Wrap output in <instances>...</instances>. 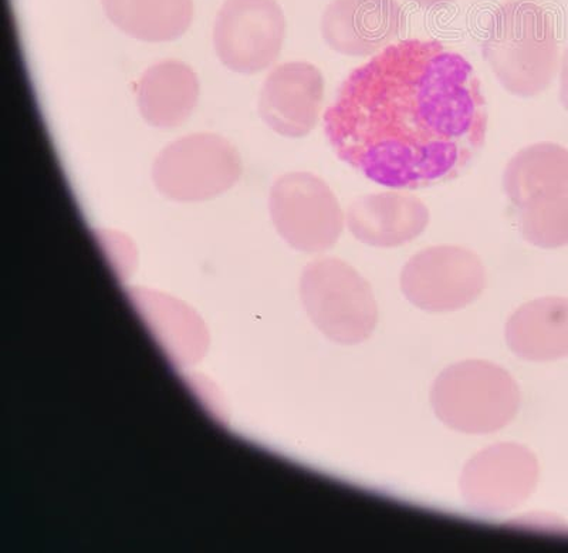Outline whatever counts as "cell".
I'll return each instance as SVG.
<instances>
[{
  "label": "cell",
  "mask_w": 568,
  "mask_h": 553,
  "mask_svg": "<svg viewBox=\"0 0 568 553\" xmlns=\"http://www.w3.org/2000/svg\"><path fill=\"white\" fill-rule=\"evenodd\" d=\"M488 125L474 66L423 39L389 44L354 69L324 114L338 159L398 191L458 180L484 150Z\"/></svg>",
  "instance_id": "1"
},
{
  "label": "cell",
  "mask_w": 568,
  "mask_h": 553,
  "mask_svg": "<svg viewBox=\"0 0 568 553\" xmlns=\"http://www.w3.org/2000/svg\"><path fill=\"white\" fill-rule=\"evenodd\" d=\"M481 54L510 94H541L559 70V43L549 12L532 0L505 3L491 14Z\"/></svg>",
  "instance_id": "2"
},
{
  "label": "cell",
  "mask_w": 568,
  "mask_h": 553,
  "mask_svg": "<svg viewBox=\"0 0 568 553\" xmlns=\"http://www.w3.org/2000/svg\"><path fill=\"white\" fill-rule=\"evenodd\" d=\"M430 403L448 428L466 434H490L516 418L520 392L505 369L485 360H466L438 375Z\"/></svg>",
  "instance_id": "3"
},
{
  "label": "cell",
  "mask_w": 568,
  "mask_h": 553,
  "mask_svg": "<svg viewBox=\"0 0 568 553\" xmlns=\"http://www.w3.org/2000/svg\"><path fill=\"white\" fill-rule=\"evenodd\" d=\"M302 296L314 323L334 342L358 344L372 336L378 319L373 289L342 259H318L304 269Z\"/></svg>",
  "instance_id": "4"
},
{
  "label": "cell",
  "mask_w": 568,
  "mask_h": 553,
  "mask_svg": "<svg viewBox=\"0 0 568 553\" xmlns=\"http://www.w3.org/2000/svg\"><path fill=\"white\" fill-rule=\"evenodd\" d=\"M242 160L230 141L200 133L166 145L152 165V180L162 195L175 201L211 200L240 181Z\"/></svg>",
  "instance_id": "5"
},
{
  "label": "cell",
  "mask_w": 568,
  "mask_h": 553,
  "mask_svg": "<svg viewBox=\"0 0 568 553\" xmlns=\"http://www.w3.org/2000/svg\"><path fill=\"white\" fill-rule=\"evenodd\" d=\"M268 208L283 240L302 252L317 253L336 245L346 222L332 188L312 172H288L277 179Z\"/></svg>",
  "instance_id": "6"
},
{
  "label": "cell",
  "mask_w": 568,
  "mask_h": 553,
  "mask_svg": "<svg viewBox=\"0 0 568 553\" xmlns=\"http://www.w3.org/2000/svg\"><path fill=\"white\" fill-rule=\"evenodd\" d=\"M486 288L484 263L475 252L455 245L426 248L400 272V291L428 312H454L468 306Z\"/></svg>",
  "instance_id": "7"
},
{
  "label": "cell",
  "mask_w": 568,
  "mask_h": 553,
  "mask_svg": "<svg viewBox=\"0 0 568 553\" xmlns=\"http://www.w3.org/2000/svg\"><path fill=\"white\" fill-rule=\"evenodd\" d=\"M286 19L276 0H226L213 28L217 58L236 73L271 68L282 52Z\"/></svg>",
  "instance_id": "8"
},
{
  "label": "cell",
  "mask_w": 568,
  "mask_h": 553,
  "mask_svg": "<svg viewBox=\"0 0 568 553\" xmlns=\"http://www.w3.org/2000/svg\"><path fill=\"white\" fill-rule=\"evenodd\" d=\"M539 481V463L524 445L488 446L465 465L460 492L466 504L480 514H500L529 499Z\"/></svg>",
  "instance_id": "9"
},
{
  "label": "cell",
  "mask_w": 568,
  "mask_h": 553,
  "mask_svg": "<svg viewBox=\"0 0 568 553\" xmlns=\"http://www.w3.org/2000/svg\"><path fill=\"white\" fill-rule=\"evenodd\" d=\"M404 29L405 14L397 0H333L322 18L324 42L349 58L383 52Z\"/></svg>",
  "instance_id": "10"
},
{
  "label": "cell",
  "mask_w": 568,
  "mask_h": 553,
  "mask_svg": "<svg viewBox=\"0 0 568 553\" xmlns=\"http://www.w3.org/2000/svg\"><path fill=\"white\" fill-rule=\"evenodd\" d=\"M326 81L316 66L288 62L267 76L258 113L275 133L288 139L311 134L318 123Z\"/></svg>",
  "instance_id": "11"
},
{
  "label": "cell",
  "mask_w": 568,
  "mask_h": 553,
  "mask_svg": "<svg viewBox=\"0 0 568 553\" xmlns=\"http://www.w3.org/2000/svg\"><path fill=\"white\" fill-rule=\"evenodd\" d=\"M429 220V210L419 198L398 190L358 197L346 215L355 240L375 248L407 245L423 235Z\"/></svg>",
  "instance_id": "12"
},
{
  "label": "cell",
  "mask_w": 568,
  "mask_h": 553,
  "mask_svg": "<svg viewBox=\"0 0 568 553\" xmlns=\"http://www.w3.org/2000/svg\"><path fill=\"white\" fill-rule=\"evenodd\" d=\"M511 352L530 362L568 356V298H540L524 304L506 324Z\"/></svg>",
  "instance_id": "13"
},
{
  "label": "cell",
  "mask_w": 568,
  "mask_h": 553,
  "mask_svg": "<svg viewBox=\"0 0 568 553\" xmlns=\"http://www.w3.org/2000/svg\"><path fill=\"white\" fill-rule=\"evenodd\" d=\"M504 190L517 210L568 191V150L556 143H537L521 149L507 162Z\"/></svg>",
  "instance_id": "14"
},
{
  "label": "cell",
  "mask_w": 568,
  "mask_h": 553,
  "mask_svg": "<svg viewBox=\"0 0 568 553\" xmlns=\"http://www.w3.org/2000/svg\"><path fill=\"white\" fill-rule=\"evenodd\" d=\"M142 117L156 129H175L190 119L200 99V80L190 66L175 60L151 66L139 83Z\"/></svg>",
  "instance_id": "15"
},
{
  "label": "cell",
  "mask_w": 568,
  "mask_h": 553,
  "mask_svg": "<svg viewBox=\"0 0 568 553\" xmlns=\"http://www.w3.org/2000/svg\"><path fill=\"white\" fill-rule=\"evenodd\" d=\"M106 18L131 38L170 42L181 38L194 18L192 0H101Z\"/></svg>",
  "instance_id": "16"
},
{
  "label": "cell",
  "mask_w": 568,
  "mask_h": 553,
  "mask_svg": "<svg viewBox=\"0 0 568 553\" xmlns=\"http://www.w3.org/2000/svg\"><path fill=\"white\" fill-rule=\"evenodd\" d=\"M517 223L521 237L531 245L542 250L568 245V191L519 210Z\"/></svg>",
  "instance_id": "17"
},
{
  "label": "cell",
  "mask_w": 568,
  "mask_h": 553,
  "mask_svg": "<svg viewBox=\"0 0 568 553\" xmlns=\"http://www.w3.org/2000/svg\"><path fill=\"white\" fill-rule=\"evenodd\" d=\"M560 101L562 108H565L568 113V46L565 56H562L560 70Z\"/></svg>",
  "instance_id": "18"
},
{
  "label": "cell",
  "mask_w": 568,
  "mask_h": 553,
  "mask_svg": "<svg viewBox=\"0 0 568 553\" xmlns=\"http://www.w3.org/2000/svg\"><path fill=\"white\" fill-rule=\"evenodd\" d=\"M414 2H417L418 4H420V7L424 8H436L453 2V0H414Z\"/></svg>",
  "instance_id": "19"
}]
</instances>
